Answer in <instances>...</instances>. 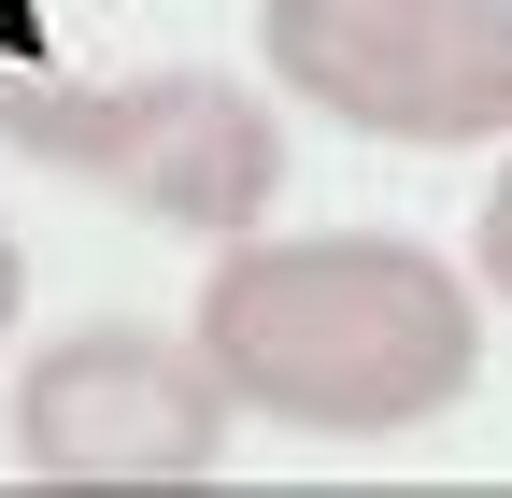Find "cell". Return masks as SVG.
Instances as JSON below:
<instances>
[{"label": "cell", "mask_w": 512, "mask_h": 498, "mask_svg": "<svg viewBox=\"0 0 512 498\" xmlns=\"http://www.w3.org/2000/svg\"><path fill=\"white\" fill-rule=\"evenodd\" d=\"M200 356L228 370L242 413L313 427V442H399L441 427L484 370V314L427 242H228L200 285Z\"/></svg>", "instance_id": "cell-1"}, {"label": "cell", "mask_w": 512, "mask_h": 498, "mask_svg": "<svg viewBox=\"0 0 512 498\" xmlns=\"http://www.w3.org/2000/svg\"><path fill=\"white\" fill-rule=\"evenodd\" d=\"M0 143L43 157V171H86L114 200H143L171 228H214L242 242L285 185V129L271 100L228 86V72H143V86H29L0 72Z\"/></svg>", "instance_id": "cell-2"}, {"label": "cell", "mask_w": 512, "mask_h": 498, "mask_svg": "<svg viewBox=\"0 0 512 498\" xmlns=\"http://www.w3.org/2000/svg\"><path fill=\"white\" fill-rule=\"evenodd\" d=\"M271 72L370 143H498L512 0H271Z\"/></svg>", "instance_id": "cell-3"}, {"label": "cell", "mask_w": 512, "mask_h": 498, "mask_svg": "<svg viewBox=\"0 0 512 498\" xmlns=\"http://www.w3.org/2000/svg\"><path fill=\"white\" fill-rule=\"evenodd\" d=\"M214 442H228V370L143 328H72L15 385V456L43 484H200Z\"/></svg>", "instance_id": "cell-4"}, {"label": "cell", "mask_w": 512, "mask_h": 498, "mask_svg": "<svg viewBox=\"0 0 512 498\" xmlns=\"http://www.w3.org/2000/svg\"><path fill=\"white\" fill-rule=\"evenodd\" d=\"M484 285L512 299V171H498V200H484Z\"/></svg>", "instance_id": "cell-5"}, {"label": "cell", "mask_w": 512, "mask_h": 498, "mask_svg": "<svg viewBox=\"0 0 512 498\" xmlns=\"http://www.w3.org/2000/svg\"><path fill=\"white\" fill-rule=\"evenodd\" d=\"M0 342H15V228H0Z\"/></svg>", "instance_id": "cell-6"}]
</instances>
